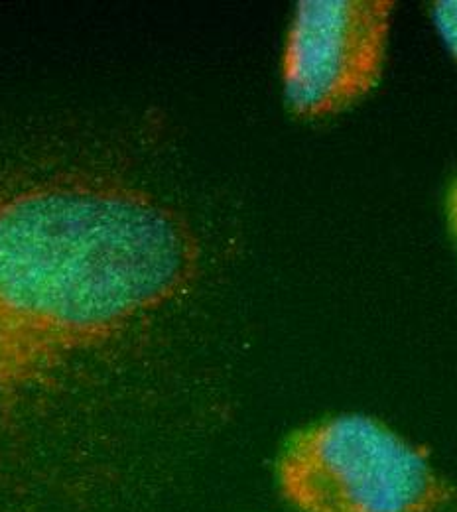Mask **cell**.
Masks as SVG:
<instances>
[{"instance_id": "obj_1", "label": "cell", "mask_w": 457, "mask_h": 512, "mask_svg": "<svg viewBox=\"0 0 457 512\" xmlns=\"http://www.w3.org/2000/svg\"><path fill=\"white\" fill-rule=\"evenodd\" d=\"M196 268L186 221L123 182L0 192V402L172 302Z\"/></svg>"}, {"instance_id": "obj_2", "label": "cell", "mask_w": 457, "mask_h": 512, "mask_svg": "<svg viewBox=\"0 0 457 512\" xmlns=\"http://www.w3.org/2000/svg\"><path fill=\"white\" fill-rule=\"evenodd\" d=\"M298 512H442L457 491L422 451L367 416L327 418L296 432L276 465Z\"/></svg>"}, {"instance_id": "obj_3", "label": "cell", "mask_w": 457, "mask_h": 512, "mask_svg": "<svg viewBox=\"0 0 457 512\" xmlns=\"http://www.w3.org/2000/svg\"><path fill=\"white\" fill-rule=\"evenodd\" d=\"M391 0H306L288 30L282 83L304 119L337 115L379 83L391 30Z\"/></svg>"}, {"instance_id": "obj_4", "label": "cell", "mask_w": 457, "mask_h": 512, "mask_svg": "<svg viewBox=\"0 0 457 512\" xmlns=\"http://www.w3.org/2000/svg\"><path fill=\"white\" fill-rule=\"evenodd\" d=\"M434 22L457 60V0H442L432 8Z\"/></svg>"}, {"instance_id": "obj_5", "label": "cell", "mask_w": 457, "mask_h": 512, "mask_svg": "<svg viewBox=\"0 0 457 512\" xmlns=\"http://www.w3.org/2000/svg\"><path fill=\"white\" fill-rule=\"evenodd\" d=\"M448 223H450V231H452L457 245V182L448 195Z\"/></svg>"}]
</instances>
